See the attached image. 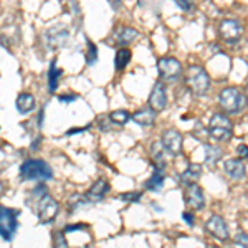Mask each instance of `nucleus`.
I'll return each instance as SVG.
<instances>
[{"label":"nucleus","mask_w":248,"mask_h":248,"mask_svg":"<svg viewBox=\"0 0 248 248\" xmlns=\"http://www.w3.org/2000/svg\"><path fill=\"white\" fill-rule=\"evenodd\" d=\"M186 85L194 96H203L210 88V77L202 66L192 65L186 71Z\"/></svg>","instance_id":"1"},{"label":"nucleus","mask_w":248,"mask_h":248,"mask_svg":"<svg viewBox=\"0 0 248 248\" xmlns=\"http://www.w3.org/2000/svg\"><path fill=\"white\" fill-rule=\"evenodd\" d=\"M218 103L225 113L237 114L240 111H243V108L247 105L245 94L242 93V90L235 86H227L218 93Z\"/></svg>","instance_id":"2"},{"label":"nucleus","mask_w":248,"mask_h":248,"mask_svg":"<svg viewBox=\"0 0 248 248\" xmlns=\"http://www.w3.org/2000/svg\"><path fill=\"white\" fill-rule=\"evenodd\" d=\"M209 134L215 141H230L232 134H233V124L230 118L223 113H215L210 118L209 123Z\"/></svg>","instance_id":"3"},{"label":"nucleus","mask_w":248,"mask_h":248,"mask_svg":"<svg viewBox=\"0 0 248 248\" xmlns=\"http://www.w3.org/2000/svg\"><path fill=\"white\" fill-rule=\"evenodd\" d=\"M182 63L174 57H162L157 60V73L159 81L164 85L167 83H175L182 77Z\"/></svg>","instance_id":"4"},{"label":"nucleus","mask_w":248,"mask_h":248,"mask_svg":"<svg viewBox=\"0 0 248 248\" xmlns=\"http://www.w3.org/2000/svg\"><path fill=\"white\" fill-rule=\"evenodd\" d=\"M20 174L27 181H31V179H48L51 175V169L48 167L46 162L40 161V159H30V161H25L22 164Z\"/></svg>","instance_id":"5"},{"label":"nucleus","mask_w":248,"mask_h":248,"mask_svg":"<svg viewBox=\"0 0 248 248\" xmlns=\"http://www.w3.org/2000/svg\"><path fill=\"white\" fill-rule=\"evenodd\" d=\"M161 144H162L164 151L169 155H172V157L181 155L184 151V138L177 129H174V127L164 131L162 138H161Z\"/></svg>","instance_id":"6"},{"label":"nucleus","mask_w":248,"mask_h":248,"mask_svg":"<svg viewBox=\"0 0 248 248\" xmlns=\"http://www.w3.org/2000/svg\"><path fill=\"white\" fill-rule=\"evenodd\" d=\"M218 33L220 38L225 40L229 43H237L243 35V25L238 20L233 18H225L220 22L218 25Z\"/></svg>","instance_id":"7"},{"label":"nucleus","mask_w":248,"mask_h":248,"mask_svg":"<svg viewBox=\"0 0 248 248\" xmlns=\"http://www.w3.org/2000/svg\"><path fill=\"white\" fill-rule=\"evenodd\" d=\"M58 212H60L58 202L53 197H50V195H45L38 203V222L43 223V225L51 223L57 218Z\"/></svg>","instance_id":"8"},{"label":"nucleus","mask_w":248,"mask_h":248,"mask_svg":"<svg viewBox=\"0 0 248 248\" xmlns=\"http://www.w3.org/2000/svg\"><path fill=\"white\" fill-rule=\"evenodd\" d=\"M167 106V91H166V85L162 81H157L153 88L149 94V108L154 109L155 113H161V111L166 109Z\"/></svg>","instance_id":"9"},{"label":"nucleus","mask_w":248,"mask_h":248,"mask_svg":"<svg viewBox=\"0 0 248 248\" xmlns=\"http://www.w3.org/2000/svg\"><path fill=\"white\" fill-rule=\"evenodd\" d=\"M205 230L209 232L212 237L218 238V240H229V225L225 223L220 215H212V217L205 222Z\"/></svg>","instance_id":"10"},{"label":"nucleus","mask_w":248,"mask_h":248,"mask_svg":"<svg viewBox=\"0 0 248 248\" xmlns=\"http://www.w3.org/2000/svg\"><path fill=\"white\" fill-rule=\"evenodd\" d=\"M184 199L189 203L194 210H202L205 207V195L201 187L197 184H192V186H187L186 192H184Z\"/></svg>","instance_id":"11"},{"label":"nucleus","mask_w":248,"mask_h":248,"mask_svg":"<svg viewBox=\"0 0 248 248\" xmlns=\"http://www.w3.org/2000/svg\"><path fill=\"white\" fill-rule=\"evenodd\" d=\"M109 192V184H108L106 179H98V181L93 182V186L88 189L86 192V199L88 201H93V202H98L101 201L103 197Z\"/></svg>","instance_id":"12"},{"label":"nucleus","mask_w":248,"mask_h":248,"mask_svg":"<svg viewBox=\"0 0 248 248\" xmlns=\"http://www.w3.org/2000/svg\"><path fill=\"white\" fill-rule=\"evenodd\" d=\"M155 116H157V113H155L154 109H151L149 106H146V108H142V109L131 114V119H133L136 124H139V126H153L155 123Z\"/></svg>","instance_id":"13"},{"label":"nucleus","mask_w":248,"mask_h":248,"mask_svg":"<svg viewBox=\"0 0 248 248\" xmlns=\"http://www.w3.org/2000/svg\"><path fill=\"white\" fill-rule=\"evenodd\" d=\"M223 170H225V174H229L232 179H242L247 172L245 164H243L242 159H238V157L225 161V164H223Z\"/></svg>","instance_id":"14"},{"label":"nucleus","mask_w":248,"mask_h":248,"mask_svg":"<svg viewBox=\"0 0 248 248\" xmlns=\"http://www.w3.org/2000/svg\"><path fill=\"white\" fill-rule=\"evenodd\" d=\"M202 174V166L201 164L190 162L187 166V169L181 174V182L186 184V186H192V184H197V181L201 179Z\"/></svg>","instance_id":"15"},{"label":"nucleus","mask_w":248,"mask_h":248,"mask_svg":"<svg viewBox=\"0 0 248 248\" xmlns=\"http://www.w3.org/2000/svg\"><path fill=\"white\" fill-rule=\"evenodd\" d=\"M35 105H37V101H35L31 93H20L17 96V99H15V106H17L18 113H22V114H27V113H30V111H33Z\"/></svg>","instance_id":"16"},{"label":"nucleus","mask_w":248,"mask_h":248,"mask_svg":"<svg viewBox=\"0 0 248 248\" xmlns=\"http://www.w3.org/2000/svg\"><path fill=\"white\" fill-rule=\"evenodd\" d=\"M139 31L133 29V27H119L116 31V40H118L119 45H129L138 38Z\"/></svg>","instance_id":"17"},{"label":"nucleus","mask_w":248,"mask_h":248,"mask_svg":"<svg viewBox=\"0 0 248 248\" xmlns=\"http://www.w3.org/2000/svg\"><path fill=\"white\" fill-rule=\"evenodd\" d=\"M131 58H133V53H131V50H127V48H119L118 51H116V57H114V66L118 71H123L124 68L129 65Z\"/></svg>","instance_id":"18"},{"label":"nucleus","mask_w":248,"mask_h":248,"mask_svg":"<svg viewBox=\"0 0 248 248\" xmlns=\"http://www.w3.org/2000/svg\"><path fill=\"white\" fill-rule=\"evenodd\" d=\"M223 155V151L218 146H212V144H205V162L209 166H215Z\"/></svg>","instance_id":"19"},{"label":"nucleus","mask_w":248,"mask_h":248,"mask_svg":"<svg viewBox=\"0 0 248 248\" xmlns=\"http://www.w3.org/2000/svg\"><path fill=\"white\" fill-rule=\"evenodd\" d=\"M108 118H109V121L113 123L114 126L121 127V126H124V124H126L131 119V114L127 113L126 109H114V111H111Z\"/></svg>","instance_id":"20"},{"label":"nucleus","mask_w":248,"mask_h":248,"mask_svg":"<svg viewBox=\"0 0 248 248\" xmlns=\"http://www.w3.org/2000/svg\"><path fill=\"white\" fill-rule=\"evenodd\" d=\"M151 155H153L155 169L161 167V170H162V167H164V147L159 141H155L153 146H151Z\"/></svg>","instance_id":"21"},{"label":"nucleus","mask_w":248,"mask_h":248,"mask_svg":"<svg viewBox=\"0 0 248 248\" xmlns=\"http://www.w3.org/2000/svg\"><path fill=\"white\" fill-rule=\"evenodd\" d=\"M164 179H166V177H164L162 170L161 169H155L154 174H153V177H151L149 181L144 184V186H146V189H149V190H153V192H157L162 187Z\"/></svg>","instance_id":"22"},{"label":"nucleus","mask_w":248,"mask_h":248,"mask_svg":"<svg viewBox=\"0 0 248 248\" xmlns=\"http://www.w3.org/2000/svg\"><path fill=\"white\" fill-rule=\"evenodd\" d=\"M62 77V71L60 70H55V66L51 65V70H50V79H48V83H50V91H55L58 88V79Z\"/></svg>","instance_id":"23"},{"label":"nucleus","mask_w":248,"mask_h":248,"mask_svg":"<svg viewBox=\"0 0 248 248\" xmlns=\"http://www.w3.org/2000/svg\"><path fill=\"white\" fill-rule=\"evenodd\" d=\"M141 197H142L141 192H127V194L119 195V199L124 202H138V201H141Z\"/></svg>","instance_id":"24"},{"label":"nucleus","mask_w":248,"mask_h":248,"mask_svg":"<svg viewBox=\"0 0 248 248\" xmlns=\"http://www.w3.org/2000/svg\"><path fill=\"white\" fill-rule=\"evenodd\" d=\"M96 57H98V50H96V45L91 42H88V63H94L96 62Z\"/></svg>","instance_id":"25"},{"label":"nucleus","mask_w":248,"mask_h":248,"mask_svg":"<svg viewBox=\"0 0 248 248\" xmlns=\"http://www.w3.org/2000/svg\"><path fill=\"white\" fill-rule=\"evenodd\" d=\"M235 243L242 248H248V235L245 232H240V233H237V237H235Z\"/></svg>","instance_id":"26"},{"label":"nucleus","mask_w":248,"mask_h":248,"mask_svg":"<svg viewBox=\"0 0 248 248\" xmlns=\"http://www.w3.org/2000/svg\"><path fill=\"white\" fill-rule=\"evenodd\" d=\"M175 3H177L179 9L184 12H190L194 9V0H175Z\"/></svg>","instance_id":"27"},{"label":"nucleus","mask_w":248,"mask_h":248,"mask_svg":"<svg viewBox=\"0 0 248 248\" xmlns=\"http://www.w3.org/2000/svg\"><path fill=\"white\" fill-rule=\"evenodd\" d=\"M238 159H248V144H240L237 147Z\"/></svg>","instance_id":"28"},{"label":"nucleus","mask_w":248,"mask_h":248,"mask_svg":"<svg viewBox=\"0 0 248 248\" xmlns=\"http://www.w3.org/2000/svg\"><path fill=\"white\" fill-rule=\"evenodd\" d=\"M184 220H186L187 223H189V225H194V215L192 214H189V212H184Z\"/></svg>","instance_id":"29"},{"label":"nucleus","mask_w":248,"mask_h":248,"mask_svg":"<svg viewBox=\"0 0 248 248\" xmlns=\"http://www.w3.org/2000/svg\"><path fill=\"white\" fill-rule=\"evenodd\" d=\"M245 99H247V103H248V85H247V90H245Z\"/></svg>","instance_id":"30"},{"label":"nucleus","mask_w":248,"mask_h":248,"mask_svg":"<svg viewBox=\"0 0 248 248\" xmlns=\"http://www.w3.org/2000/svg\"><path fill=\"white\" fill-rule=\"evenodd\" d=\"M212 248H218V247H212Z\"/></svg>","instance_id":"31"}]
</instances>
